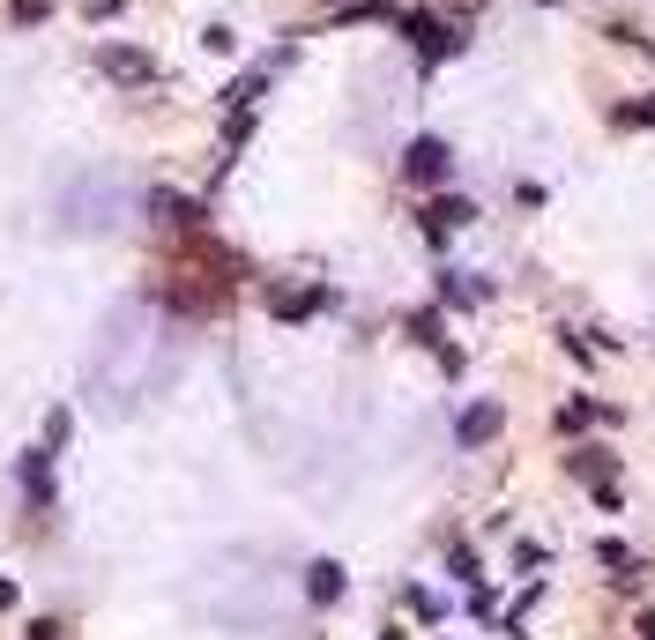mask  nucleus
<instances>
[{
  "mask_svg": "<svg viewBox=\"0 0 655 640\" xmlns=\"http://www.w3.org/2000/svg\"><path fill=\"white\" fill-rule=\"evenodd\" d=\"M395 31H403V45L417 52V60H425V68H440V60H454V52L469 45L462 31H454V23H440L432 8H409V15H395Z\"/></svg>",
  "mask_w": 655,
  "mask_h": 640,
  "instance_id": "f257e3e1",
  "label": "nucleus"
},
{
  "mask_svg": "<svg viewBox=\"0 0 655 640\" xmlns=\"http://www.w3.org/2000/svg\"><path fill=\"white\" fill-rule=\"evenodd\" d=\"M454 171V149L440 142V134H417V142H403V179L409 186H425V194H440Z\"/></svg>",
  "mask_w": 655,
  "mask_h": 640,
  "instance_id": "f03ea898",
  "label": "nucleus"
},
{
  "mask_svg": "<svg viewBox=\"0 0 655 640\" xmlns=\"http://www.w3.org/2000/svg\"><path fill=\"white\" fill-rule=\"evenodd\" d=\"M567 470L581 476V484H588V492H596V507H626V484H618V455H604V447H573L567 455Z\"/></svg>",
  "mask_w": 655,
  "mask_h": 640,
  "instance_id": "7ed1b4c3",
  "label": "nucleus"
},
{
  "mask_svg": "<svg viewBox=\"0 0 655 640\" xmlns=\"http://www.w3.org/2000/svg\"><path fill=\"white\" fill-rule=\"evenodd\" d=\"M469 224H477V202H469V194H432V202L417 209V231H425L432 246H448L454 231H469Z\"/></svg>",
  "mask_w": 655,
  "mask_h": 640,
  "instance_id": "20e7f679",
  "label": "nucleus"
},
{
  "mask_svg": "<svg viewBox=\"0 0 655 640\" xmlns=\"http://www.w3.org/2000/svg\"><path fill=\"white\" fill-rule=\"evenodd\" d=\"M97 68H105L120 89H150L157 83V60H150L142 45H97Z\"/></svg>",
  "mask_w": 655,
  "mask_h": 640,
  "instance_id": "39448f33",
  "label": "nucleus"
},
{
  "mask_svg": "<svg viewBox=\"0 0 655 640\" xmlns=\"http://www.w3.org/2000/svg\"><path fill=\"white\" fill-rule=\"evenodd\" d=\"M403 336L417 342V350H432V358H440L448 373H462V350L448 342V321H440V305H417V313L403 321Z\"/></svg>",
  "mask_w": 655,
  "mask_h": 640,
  "instance_id": "423d86ee",
  "label": "nucleus"
},
{
  "mask_svg": "<svg viewBox=\"0 0 655 640\" xmlns=\"http://www.w3.org/2000/svg\"><path fill=\"white\" fill-rule=\"evenodd\" d=\"M343 596H350V573H343L335 558H313V566H306V603H313V611H335Z\"/></svg>",
  "mask_w": 655,
  "mask_h": 640,
  "instance_id": "0eeeda50",
  "label": "nucleus"
},
{
  "mask_svg": "<svg viewBox=\"0 0 655 640\" xmlns=\"http://www.w3.org/2000/svg\"><path fill=\"white\" fill-rule=\"evenodd\" d=\"M499 432H507V410H499V402H469V410L454 418V439H462V447H491Z\"/></svg>",
  "mask_w": 655,
  "mask_h": 640,
  "instance_id": "6e6552de",
  "label": "nucleus"
},
{
  "mask_svg": "<svg viewBox=\"0 0 655 640\" xmlns=\"http://www.w3.org/2000/svg\"><path fill=\"white\" fill-rule=\"evenodd\" d=\"M581 425H618V410L596 402V395H573L567 410H559V432H581Z\"/></svg>",
  "mask_w": 655,
  "mask_h": 640,
  "instance_id": "1a4fd4ad",
  "label": "nucleus"
},
{
  "mask_svg": "<svg viewBox=\"0 0 655 640\" xmlns=\"http://www.w3.org/2000/svg\"><path fill=\"white\" fill-rule=\"evenodd\" d=\"M440 299H448V305H485L491 283H477L469 268H440Z\"/></svg>",
  "mask_w": 655,
  "mask_h": 640,
  "instance_id": "9d476101",
  "label": "nucleus"
},
{
  "mask_svg": "<svg viewBox=\"0 0 655 640\" xmlns=\"http://www.w3.org/2000/svg\"><path fill=\"white\" fill-rule=\"evenodd\" d=\"M321 305H327V291H284V283L269 291V313H276V321H306V313H321Z\"/></svg>",
  "mask_w": 655,
  "mask_h": 640,
  "instance_id": "9b49d317",
  "label": "nucleus"
},
{
  "mask_svg": "<svg viewBox=\"0 0 655 640\" xmlns=\"http://www.w3.org/2000/svg\"><path fill=\"white\" fill-rule=\"evenodd\" d=\"M596 566H611L618 581H633V573H641V558L626 552V544H618V536H596Z\"/></svg>",
  "mask_w": 655,
  "mask_h": 640,
  "instance_id": "f8f14e48",
  "label": "nucleus"
},
{
  "mask_svg": "<svg viewBox=\"0 0 655 640\" xmlns=\"http://www.w3.org/2000/svg\"><path fill=\"white\" fill-rule=\"evenodd\" d=\"M150 216H157V224H202V209H194V202H179V194H150Z\"/></svg>",
  "mask_w": 655,
  "mask_h": 640,
  "instance_id": "ddd939ff",
  "label": "nucleus"
},
{
  "mask_svg": "<svg viewBox=\"0 0 655 640\" xmlns=\"http://www.w3.org/2000/svg\"><path fill=\"white\" fill-rule=\"evenodd\" d=\"M403 603L425 618V626H440V618H448V596H432V589H403Z\"/></svg>",
  "mask_w": 655,
  "mask_h": 640,
  "instance_id": "4468645a",
  "label": "nucleus"
},
{
  "mask_svg": "<svg viewBox=\"0 0 655 640\" xmlns=\"http://www.w3.org/2000/svg\"><path fill=\"white\" fill-rule=\"evenodd\" d=\"M68 432H75V418H68V410H52V418H45V455H60V447H68Z\"/></svg>",
  "mask_w": 655,
  "mask_h": 640,
  "instance_id": "2eb2a0df",
  "label": "nucleus"
},
{
  "mask_svg": "<svg viewBox=\"0 0 655 640\" xmlns=\"http://www.w3.org/2000/svg\"><path fill=\"white\" fill-rule=\"evenodd\" d=\"M372 15H403V8H395V0H350V8H343V23H372Z\"/></svg>",
  "mask_w": 655,
  "mask_h": 640,
  "instance_id": "dca6fc26",
  "label": "nucleus"
},
{
  "mask_svg": "<svg viewBox=\"0 0 655 640\" xmlns=\"http://www.w3.org/2000/svg\"><path fill=\"white\" fill-rule=\"evenodd\" d=\"M448 566H454V581H469V589L485 581V573H477V552H469V544H454V552H448Z\"/></svg>",
  "mask_w": 655,
  "mask_h": 640,
  "instance_id": "f3484780",
  "label": "nucleus"
},
{
  "mask_svg": "<svg viewBox=\"0 0 655 640\" xmlns=\"http://www.w3.org/2000/svg\"><path fill=\"white\" fill-rule=\"evenodd\" d=\"M618 128H655V97H641V105H618Z\"/></svg>",
  "mask_w": 655,
  "mask_h": 640,
  "instance_id": "a211bd4d",
  "label": "nucleus"
},
{
  "mask_svg": "<svg viewBox=\"0 0 655 640\" xmlns=\"http://www.w3.org/2000/svg\"><path fill=\"white\" fill-rule=\"evenodd\" d=\"M469 618H477V626H491V618H499V603H491V589H485V581L469 589Z\"/></svg>",
  "mask_w": 655,
  "mask_h": 640,
  "instance_id": "6ab92c4d",
  "label": "nucleus"
},
{
  "mask_svg": "<svg viewBox=\"0 0 655 640\" xmlns=\"http://www.w3.org/2000/svg\"><path fill=\"white\" fill-rule=\"evenodd\" d=\"M52 15V0H15V23H45Z\"/></svg>",
  "mask_w": 655,
  "mask_h": 640,
  "instance_id": "aec40b11",
  "label": "nucleus"
},
{
  "mask_svg": "<svg viewBox=\"0 0 655 640\" xmlns=\"http://www.w3.org/2000/svg\"><path fill=\"white\" fill-rule=\"evenodd\" d=\"M127 0H82V15H90V23H105V15H120Z\"/></svg>",
  "mask_w": 655,
  "mask_h": 640,
  "instance_id": "412c9836",
  "label": "nucleus"
},
{
  "mask_svg": "<svg viewBox=\"0 0 655 640\" xmlns=\"http://www.w3.org/2000/svg\"><path fill=\"white\" fill-rule=\"evenodd\" d=\"M0 611H15V581H0Z\"/></svg>",
  "mask_w": 655,
  "mask_h": 640,
  "instance_id": "4be33fe9",
  "label": "nucleus"
},
{
  "mask_svg": "<svg viewBox=\"0 0 655 640\" xmlns=\"http://www.w3.org/2000/svg\"><path fill=\"white\" fill-rule=\"evenodd\" d=\"M536 8H559V0H536Z\"/></svg>",
  "mask_w": 655,
  "mask_h": 640,
  "instance_id": "5701e85b",
  "label": "nucleus"
},
{
  "mask_svg": "<svg viewBox=\"0 0 655 640\" xmlns=\"http://www.w3.org/2000/svg\"><path fill=\"white\" fill-rule=\"evenodd\" d=\"M648 52H655V45H648Z\"/></svg>",
  "mask_w": 655,
  "mask_h": 640,
  "instance_id": "b1692460",
  "label": "nucleus"
}]
</instances>
